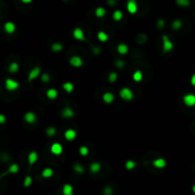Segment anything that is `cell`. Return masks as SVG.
Wrapping results in <instances>:
<instances>
[{
	"label": "cell",
	"instance_id": "obj_11",
	"mask_svg": "<svg viewBox=\"0 0 195 195\" xmlns=\"http://www.w3.org/2000/svg\"><path fill=\"white\" fill-rule=\"evenodd\" d=\"M76 131H74V129H67L66 131H65L64 133V136H65V139H66L67 141H73L75 138H76Z\"/></svg>",
	"mask_w": 195,
	"mask_h": 195
},
{
	"label": "cell",
	"instance_id": "obj_39",
	"mask_svg": "<svg viewBox=\"0 0 195 195\" xmlns=\"http://www.w3.org/2000/svg\"><path fill=\"white\" fill-rule=\"evenodd\" d=\"M157 27H158L159 29H163L164 27H165V20H164V19H162V18L158 19V21H157Z\"/></svg>",
	"mask_w": 195,
	"mask_h": 195
},
{
	"label": "cell",
	"instance_id": "obj_47",
	"mask_svg": "<svg viewBox=\"0 0 195 195\" xmlns=\"http://www.w3.org/2000/svg\"><path fill=\"white\" fill-rule=\"evenodd\" d=\"M64 1H68V0H64Z\"/></svg>",
	"mask_w": 195,
	"mask_h": 195
},
{
	"label": "cell",
	"instance_id": "obj_43",
	"mask_svg": "<svg viewBox=\"0 0 195 195\" xmlns=\"http://www.w3.org/2000/svg\"><path fill=\"white\" fill-rule=\"evenodd\" d=\"M190 83H191V85L195 87V73L191 76V78H190Z\"/></svg>",
	"mask_w": 195,
	"mask_h": 195
},
{
	"label": "cell",
	"instance_id": "obj_30",
	"mask_svg": "<svg viewBox=\"0 0 195 195\" xmlns=\"http://www.w3.org/2000/svg\"><path fill=\"white\" fill-rule=\"evenodd\" d=\"M19 69V65L18 63L16 62H11L9 66V71L11 72V73H15V72H17Z\"/></svg>",
	"mask_w": 195,
	"mask_h": 195
},
{
	"label": "cell",
	"instance_id": "obj_9",
	"mask_svg": "<svg viewBox=\"0 0 195 195\" xmlns=\"http://www.w3.org/2000/svg\"><path fill=\"white\" fill-rule=\"evenodd\" d=\"M51 152L54 155H60L63 152V147L59 143H53L51 146Z\"/></svg>",
	"mask_w": 195,
	"mask_h": 195
},
{
	"label": "cell",
	"instance_id": "obj_41",
	"mask_svg": "<svg viewBox=\"0 0 195 195\" xmlns=\"http://www.w3.org/2000/svg\"><path fill=\"white\" fill-rule=\"evenodd\" d=\"M112 189L110 188V187H107V188L105 189V190H104V193L107 194V195L112 194Z\"/></svg>",
	"mask_w": 195,
	"mask_h": 195
},
{
	"label": "cell",
	"instance_id": "obj_3",
	"mask_svg": "<svg viewBox=\"0 0 195 195\" xmlns=\"http://www.w3.org/2000/svg\"><path fill=\"white\" fill-rule=\"evenodd\" d=\"M173 43L167 35H163V52H169L173 49Z\"/></svg>",
	"mask_w": 195,
	"mask_h": 195
},
{
	"label": "cell",
	"instance_id": "obj_14",
	"mask_svg": "<svg viewBox=\"0 0 195 195\" xmlns=\"http://www.w3.org/2000/svg\"><path fill=\"white\" fill-rule=\"evenodd\" d=\"M15 29H16V26L13 22H6L4 25V30L7 33H13L15 32Z\"/></svg>",
	"mask_w": 195,
	"mask_h": 195
},
{
	"label": "cell",
	"instance_id": "obj_7",
	"mask_svg": "<svg viewBox=\"0 0 195 195\" xmlns=\"http://www.w3.org/2000/svg\"><path fill=\"white\" fill-rule=\"evenodd\" d=\"M41 73V69L39 67H35L33 68L32 71L29 72V75H28V81L29 82H32V80L36 79L38 76L40 75Z\"/></svg>",
	"mask_w": 195,
	"mask_h": 195
},
{
	"label": "cell",
	"instance_id": "obj_15",
	"mask_svg": "<svg viewBox=\"0 0 195 195\" xmlns=\"http://www.w3.org/2000/svg\"><path fill=\"white\" fill-rule=\"evenodd\" d=\"M38 159V154L36 151H30L28 155V162L30 166H32L34 163L37 161Z\"/></svg>",
	"mask_w": 195,
	"mask_h": 195
},
{
	"label": "cell",
	"instance_id": "obj_46",
	"mask_svg": "<svg viewBox=\"0 0 195 195\" xmlns=\"http://www.w3.org/2000/svg\"><path fill=\"white\" fill-rule=\"evenodd\" d=\"M192 190H193V192L195 193V185H194V186L192 187Z\"/></svg>",
	"mask_w": 195,
	"mask_h": 195
},
{
	"label": "cell",
	"instance_id": "obj_24",
	"mask_svg": "<svg viewBox=\"0 0 195 195\" xmlns=\"http://www.w3.org/2000/svg\"><path fill=\"white\" fill-rule=\"evenodd\" d=\"M106 13H107V11L105 8H103V7H98V8H96V10H95V15L99 18L105 16Z\"/></svg>",
	"mask_w": 195,
	"mask_h": 195
},
{
	"label": "cell",
	"instance_id": "obj_32",
	"mask_svg": "<svg viewBox=\"0 0 195 195\" xmlns=\"http://www.w3.org/2000/svg\"><path fill=\"white\" fill-rule=\"evenodd\" d=\"M176 4L179 7L187 8L190 5V1L189 0H176Z\"/></svg>",
	"mask_w": 195,
	"mask_h": 195
},
{
	"label": "cell",
	"instance_id": "obj_23",
	"mask_svg": "<svg viewBox=\"0 0 195 195\" xmlns=\"http://www.w3.org/2000/svg\"><path fill=\"white\" fill-rule=\"evenodd\" d=\"M132 79L134 80L135 82H141L143 79V73L140 70H137L134 71V73L132 75Z\"/></svg>",
	"mask_w": 195,
	"mask_h": 195
},
{
	"label": "cell",
	"instance_id": "obj_34",
	"mask_svg": "<svg viewBox=\"0 0 195 195\" xmlns=\"http://www.w3.org/2000/svg\"><path fill=\"white\" fill-rule=\"evenodd\" d=\"M125 166H126V169H127V170H133L135 167L136 164H135L134 161H132V160H128V161L126 162Z\"/></svg>",
	"mask_w": 195,
	"mask_h": 195
},
{
	"label": "cell",
	"instance_id": "obj_25",
	"mask_svg": "<svg viewBox=\"0 0 195 195\" xmlns=\"http://www.w3.org/2000/svg\"><path fill=\"white\" fill-rule=\"evenodd\" d=\"M53 175V170L51 167H46L43 170H42V176L44 178H49Z\"/></svg>",
	"mask_w": 195,
	"mask_h": 195
},
{
	"label": "cell",
	"instance_id": "obj_40",
	"mask_svg": "<svg viewBox=\"0 0 195 195\" xmlns=\"http://www.w3.org/2000/svg\"><path fill=\"white\" fill-rule=\"evenodd\" d=\"M115 65H116V67L118 69H123L125 67V62L124 61H122V60H118L115 62Z\"/></svg>",
	"mask_w": 195,
	"mask_h": 195
},
{
	"label": "cell",
	"instance_id": "obj_16",
	"mask_svg": "<svg viewBox=\"0 0 195 195\" xmlns=\"http://www.w3.org/2000/svg\"><path fill=\"white\" fill-rule=\"evenodd\" d=\"M46 95H47V97L49 100H54L58 96V91L55 89H49L47 90V93H46Z\"/></svg>",
	"mask_w": 195,
	"mask_h": 195
},
{
	"label": "cell",
	"instance_id": "obj_36",
	"mask_svg": "<svg viewBox=\"0 0 195 195\" xmlns=\"http://www.w3.org/2000/svg\"><path fill=\"white\" fill-rule=\"evenodd\" d=\"M32 177L30 175H27L24 180V187L29 188V187L32 186Z\"/></svg>",
	"mask_w": 195,
	"mask_h": 195
},
{
	"label": "cell",
	"instance_id": "obj_6",
	"mask_svg": "<svg viewBox=\"0 0 195 195\" xmlns=\"http://www.w3.org/2000/svg\"><path fill=\"white\" fill-rule=\"evenodd\" d=\"M70 64L74 68H81L83 66V59L78 55H73L71 57Z\"/></svg>",
	"mask_w": 195,
	"mask_h": 195
},
{
	"label": "cell",
	"instance_id": "obj_4",
	"mask_svg": "<svg viewBox=\"0 0 195 195\" xmlns=\"http://www.w3.org/2000/svg\"><path fill=\"white\" fill-rule=\"evenodd\" d=\"M183 101H184L185 105L188 107H194L195 106V94L188 93L183 96Z\"/></svg>",
	"mask_w": 195,
	"mask_h": 195
},
{
	"label": "cell",
	"instance_id": "obj_19",
	"mask_svg": "<svg viewBox=\"0 0 195 195\" xmlns=\"http://www.w3.org/2000/svg\"><path fill=\"white\" fill-rule=\"evenodd\" d=\"M62 115L65 118H71L74 116V112L72 110L70 107H66L63 110H62Z\"/></svg>",
	"mask_w": 195,
	"mask_h": 195
},
{
	"label": "cell",
	"instance_id": "obj_10",
	"mask_svg": "<svg viewBox=\"0 0 195 195\" xmlns=\"http://www.w3.org/2000/svg\"><path fill=\"white\" fill-rule=\"evenodd\" d=\"M24 120L25 122H27L28 124H33L34 122L36 121V115L35 113L32 112H28L25 113L24 115Z\"/></svg>",
	"mask_w": 195,
	"mask_h": 195
},
{
	"label": "cell",
	"instance_id": "obj_12",
	"mask_svg": "<svg viewBox=\"0 0 195 195\" xmlns=\"http://www.w3.org/2000/svg\"><path fill=\"white\" fill-rule=\"evenodd\" d=\"M114 99H115V96H114V94L112 93H110V91H107V93L103 94V101L107 103V104H112L114 101Z\"/></svg>",
	"mask_w": 195,
	"mask_h": 195
},
{
	"label": "cell",
	"instance_id": "obj_38",
	"mask_svg": "<svg viewBox=\"0 0 195 195\" xmlns=\"http://www.w3.org/2000/svg\"><path fill=\"white\" fill-rule=\"evenodd\" d=\"M49 80H51V76H49V73H47V72H45V73L41 75V81L43 83H49Z\"/></svg>",
	"mask_w": 195,
	"mask_h": 195
},
{
	"label": "cell",
	"instance_id": "obj_45",
	"mask_svg": "<svg viewBox=\"0 0 195 195\" xmlns=\"http://www.w3.org/2000/svg\"><path fill=\"white\" fill-rule=\"evenodd\" d=\"M21 1H22L23 3H25V4H29V3L32 2V0H21Z\"/></svg>",
	"mask_w": 195,
	"mask_h": 195
},
{
	"label": "cell",
	"instance_id": "obj_1",
	"mask_svg": "<svg viewBox=\"0 0 195 195\" xmlns=\"http://www.w3.org/2000/svg\"><path fill=\"white\" fill-rule=\"evenodd\" d=\"M119 95L122 99H124L126 101H131L133 99V93L131 89H129V88H123L120 91H119Z\"/></svg>",
	"mask_w": 195,
	"mask_h": 195
},
{
	"label": "cell",
	"instance_id": "obj_21",
	"mask_svg": "<svg viewBox=\"0 0 195 195\" xmlns=\"http://www.w3.org/2000/svg\"><path fill=\"white\" fill-rule=\"evenodd\" d=\"M19 171V166L17 164H13L11 165L10 167L8 169V170L6 171V173H10V174H16ZM5 173V174H6Z\"/></svg>",
	"mask_w": 195,
	"mask_h": 195
},
{
	"label": "cell",
	"instance_id": "obj_37",
	"mask_svg": "<svg viewBox=\"0 0 195 195\" xmlns=\"http://www.w3.org/2000/svg\"><path fill=\"white\" fill-rule=\"evenodd\" d=\"M79 153L82 156H87L89 154V148H88L86 146H82L79 148Z\"/></svg>",
	"mask_w": 195,
	"mask_h": 195
},
{
	"label": "cell",
	"instance_id": "obj_2",
	"mask_svg": "<svg viewBox=\"0 0 195 195\" xmlns=\"http://www.w3.org/2000/svg\"><path fill=\"white\" fill-rule=\"evenodd\" d=\"M5 88H6V90H9V91L16 90L19 88V83L16 81V80H14V79L7 78L5 80Z\"/></svg>",
	"mask_w": 195,
	"mask_h": 195
},
{
	"label": "cell",
	"instance_id": "obj_18",
	"mask_svg": "<svg viewBox=\"0 0 195 195\" xmlns=\"http://www.w3.org/2000/svg\"><path fill=\"white\" fill-rule=\"evenodd\" d=\"M117 52H118V53H119V54H122V55L127 54V53L129 52V47H128V45H126V44H124V43L119 44V45L117 46Z\"/></svg>",
	"mask_w": 195,
	"mask_h": 195
},
{
	"label": "cell",
	"instance_id": "obj_27",
	"mask_svg": "<svg viewBox=\"0 0 195 195\" xmlns=\"http://www.w3.org/2000/svg\"><path fill=\"white\" fill-rule=\"evenodd\" d=\"M97 38L99 41L101 42H106L109 40V35L107 34L105 32H103V30H101V32H99L97 33Z\"/></svg>",
	"mask_w": 195,
	"mask_h": 195
},
{
	"label": "cell",
	"instance_id": "obj_28",
	"mask_svg": "<svg viewBox=\"0 0 195 195\" xmlns=\"http://www.w3.org/2000/svg\"><path fill=\"white\" fill-rule=\"evenodd\" d=\"M182 25H183V22L180 20V19H175V20L172 22V24H171V27H172L173 30H178L182 28Z\"/></svg>",
	"mask_w": 195,
	"mask_h": 195
},
{
	"label": "cell",
	"instance_id": "obj_8",
	"mask_svg": "<svg viewBox=\"0 0 195 195\" xmlns=\"http://www.w3.org/2000/svg\"><path fill=\"white\" fill-rule=\"evenodd\" d=\"M72 35L75 38L76 40H80V41H85L86 38L84 35V32L81 28H75L72 32Z\"/></svg>",
	"mask_w": 195,
	"mask_h": 195
},
{
	"label": "cell",
	"instance_id": "obj_17",
	"mask_svg": "<svg viewBox=\"0 0 195 195\" xmlns=\"http://www.w3.org/2000/svg\"><path fill=\"white\" fill-rule=\"evenodd\" d=\"M90 170L93 174L98 173L99 171L101 170V165H100V163H98V162L91 163L90 166Z\"/></svg>",
	"mask_w": 195,
	"mask_h": 195
},
{
	"label": "cell",
	"instance_id": "obj_20",
	"mask_svg": "<svg viewBox=\"0 0 195 195\" xmlns=\"http://www.w3.org/2000/svg\"><path fill=\"white\" fill-rule=\"evenodd\" d=\"M62 88H63V90L65 91H67L68 93H71L74 90V85L72 83H71V82H66V83L63 84Z\"/></svg>",
	"mask_w": 195,
	"mask_h": 195
},
{
	"label": "cell",
	"instance_id": "obj_42",
	"mask_svg": "<svg viewBox=\"0 0 195 195\" xmlns=\"http://www.w3.org/2000/svg\"><path fill=\"white\" fill-rule=\"evenodd\" d=\"M6 123V117L4 114H0V124H5Z\"/></svg>",
	"mask_w": 195,
	"mask_h": 195
},
{
	"label": "cell",
	"instance_id": "obj_5",
	"mask_svg": "<svg viewBox=\"0 0 195 195\" xmlns=\"http://www.w3.org/2000/svg\"><path fill=\"white\" fill-rule=\"evenodd\" d=\"M127 10L129 13L135 14L138 11V5H137L136 0H128L127 2Z\"/></svg>",
	"mask_w": 195,
	"mask_h": 195
},
{
	"label": "cell",
	"instance_id": "obj_33",
	"mask_svg": "<svg viewBox=\"0 0 195 195\" xmlns=\"http://www.w3.org/2000/svg\"><path fill=\"white\" fill-rule=\"evenodd\" d=\"M118 79V74L116 73V72H110V73L109 74V81L110 84H113L114 82H116Z\"/></svg>",
	"mask_w": 195,
	"mask_h": 195
},
{
	"label": "cell",
	"instance_id": "obj_29",
	"mask_svg": "<svg viewBox=\"0 0 195 195\" xmlns=\"http://www.w3.org/2000/svg\"><path fill=\"white\" fill-rule=\"evenodd\" d=\"M51 49H52V51L53 52H60L63 49V46H62V44L57 43V42H56V43H53L52 45Z\"/></svg>",
	"mask_w": 195,
	"mask_h": 195
},
{
	"label": "cell",
	"instance_id": "obj_44",
	"mask_svg": "<svg viewBox=\"0 0 195 195\" xmlns=\"http://www.w3.org/2000/svg\"><path fill=\"white\" fill-rule=\"evenodd\" d=\"M108 3L110 4V6H113V5H115V4H116V1H115V0H109Z\"/></svg>",
	"mask_w": 195,
	"mask_h": 195
},
{
	"label": "cell",
	"instance_id": "obj_22",
	"mask_svg": "<svg viewBox=\"0 0 195 195\" xmlns=\"http://www.w3.org/2000/svg\"><path fill=\"white\" fill-rule=\"evenodd\" d=\"M123 13H122V11H120V10H116V11H114V13H112V18H113V20L114 21H116V22H119L122 18H123Z\"/></svg>",
	"mask_w": 195,
	"mask_h": 195
},
{
	"label": "cell",
	"instance_id": "obj_26",
	"mask_svg": "<svg viewBox=\"0 0 195 195\" xmlns=\"http://www.w3.org/2000/svg\"><path fill=\"white\" fill-rule=\"evenodd\" d=\"M72 191H73V188L70 184H65L63 187V193L65 195H71Z\"/></svg>",
	"mask_w": 195,
	"mask_h": 195
},
{
	"label": "cell",
	"instance_id": "obj_31",
	"mask_svg": "<svg viewBox=\"0 0 195 195\" xmlns=\"http://www.w3.org/2000/svg\"><path fill=\"white\" fill-rule=\"evenodd\" d=\"M73 170L75 171L76 173L78 174H83L84 171H85V170H84V167L82 165H80V164H74L73 165Z\"/></svg>",
	"mask_w": 195,
	"mask_h": 195
},
{
	"label": "cell",
	"instance_id": "obj_35",
	"mask_svg": "<svg viewBox=\"0 0 195 195\" xmlns=\"http://www.w3.org/2000/svg\"><path fill=\"white\" fill-rule=\"evenodd\" d=\"M46 133L49 137H52L56 134V129L54 127H49L47 129H46Z\"/></svg>",
	"mask_w": 195,
	"mask_h": 195
},
{
	"label": "cell",
	"instance_id": "obj_13",
	"mask_svg": "<svg viewBox=\"0 0 195 195\" xmlns=\"http://www.w3.org/2000/svg\"><path fill=\"white\" fill-rule=\"evenodd\" d=\"M152 165L153 167H157V169H164L167 166V161L164 158H158L152 161Z\"/></svg>",
	"mask_w": 195,
	"mask_h": 195
}]
</instances>
